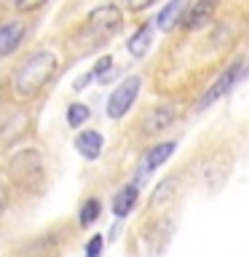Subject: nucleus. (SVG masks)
<instances>
[{
  "instance_id": "obj_1",
  "label": "nucleus",
  "mask_w": 249,
  "mask_h": 257,
  "mask_svg": "<svg viewBox=\"0 0 249 257\" xmlns=\"http://www.w3.org/2000/svg\"><path fill=\"white\" fill-rule=\"evenodd\" d=\"M54 72H56V56L51 51L30 54L14 75V91L24 99H32L46 88V83L54 78Z\"/></svg>"
},
{
  "instance_id": "obj_2",
  "label": "nucleus",
  "mask_w": 249,
  "mask_h": 257,
  "mask_svg": "<svg viewBox=\"0 0 249 257\" xmlns=\"http://www.w3.org/2000/svg\"><path fill=\"white\" fill-rule=\"evenodd\" d=\"M123 27V14L118 6H99L88 14V19L80 30V38L91 46H102L104 40H110L112 35H118Z\"/></svg>"
},
{
  "instance_id": "obj_3",
  "label": "nucleus",
  "mask_w": 249,
  "mask_h": 257,
  "mask_svg": "<svg viewBox=\"0 0 249 257\" xmlns=\"http://www.w3.org/2000/svg\"><path fill=\"white\" fill-rule=\"evenodd\" d=\"M8 174L11 180L19 185V188H38V182L43 180V161H40L38 150L35 148H27V150H19L11 156V164H8Z\"/></svg>"
},
{
  "instance_id": "obj_4",
  "label": "nucleus",
  "mask_w": 249,
  "mask_h": 257,
  "mask_svg": "<svg viewBox=\"0 0 249 257\" xmlns=\"http://www.w3.org/2000/svg\"><path fill=\"white\" fill-rule=\"evenodd\" d=\"M140 86H142L140 75H129V78L120 80V86H115V91H112L110 99H107V115L110 118H123L126 112L134 107L137 96H140Z\"/></svg>"
},
{
  "instance_id": "obj_5",
  "label": "nucleus",
  "mask_w": 249,
  "mask_h": 257,
  "mask_svg": "<svg viewBox=\"0 0 249 257\" xmlns=\"http://www.w3.org/2000/svg\"><path fill=\"white\" fill-rule=\"evenodd\" d=\"M241 70H244V62H241V59H236L233 64H228V67L222 70V75L217 78L214 83L206 88V94L198 99V107H201V110H206L209 104H214L217 99H222V96H225V94H228L233 86L238 83V78H241Z\"/></svg>"
},
{
  "instance_id": "obj_6",
  "label": "nucleus",
  "mask_w": 249,
  "mask_h": 257,
  "mask_svg": "<svg viewBox=\"0 0 249 257\" xmlns=\"http://www.w3.org/2000/svg\"><path fill=\"white\" fill-rule=\"evenodd\" d=\"M174 120V110L169 107V104H158V107H153L148 115L142 120V134L145 137H153V134H161L164 128L172 126Z\"/></svg>"
},
{
  "instance_id": "obj_7",
  "label": "nucleus",
  "mask_w": 249,
  "mask_h": 257,
  "mask_svg": "<svg viewBox=\"0 0 249 257\" xmlns=\"http://www.w3.org/2000/svg\"><path fill=\"white\" fill-rule=\"evenodd\" d=\"M185 8H188V0H169V3L158 11V16L153 19V24L161 32H169L174 24H180L185 19Z\"/></svg>"
},
{
  "instance_id": "obj_8",
  "label": "nucleus",
  "mask_w": 249,
  "mask_h": 257,
  "mask_svg": "<svg viewBox=\"0 0 249 257\" xmlns=\"http://www.w3.org/2000/svg\"><path fill=\"white\" fill-rule=\"evenodd\" d=\"M24 32H27V27H24V22H19V19L3 24V27H0V56L14 54L22 43Z\"/></svg>"
},
{
  "instance_id": "obj_9",
  "label": "nucleus",
  "mask_w": 249,
  "mask_h": 257,
  "mask_svg": "<svg viewBox=\"0 0 249 257\" xmlns=\"http://www.w3.org/2000/svg\"><path fill=\"white\" fill-rule=\"evenodd\" d=\"M214 11H217V0H198V3L185 14L182 22H185L188 30H198V27H204V24L212 22Z\"/></svg>"
},
{
  "instance_id": "obj_10",
  "label": "nucleus",
  "mask_w": 249,
  "mask_h": 257,
  "mask_svg": "<svg viewBox=\"0 0 249 257\" xmlns=\"http://www.w3.org/2000/svg\"><path fill=\"white\" fill-rule=\"evenodd\" d=\"M137 198H140V182L123 185V188L112 196V214H115V217H126L134 209Z\"/></svg>"
},
{
  "instance_id": "obj_11",
  "label": "nucleus",
  "mask_w": 249,
  "mask_h": 257,
  "mask_svg": "<svg viewBox=\"0 0 249 257\" xmlns=\"http://www.w3.org/2000/svg\"><path fill=\"white\" fill-rule=\"evenodd\" d=\"M75 148H78V153H80L83 158L94 161V158H99V153H102V148H104V140H102L99 132L88 128V132H80V134L75 137Z\"/></svg>"
},
{
  "instance_id": "obj_12",
  "label": "nucleus",
  "mask_w": 249,
  "mask_h": 257,
  "mask_svg": "<svg viewBox=\"0 0 249 257\" xmlns=\"http://www.w3.org/2000/svg\"><path fill=\"white\" fill-rule=\"evenodd\" d=\"M174 148H177V142H161V145H156V148H150L145 161H142V177H148L153 169H158L174 153Z\"/></svg>"
},
{
  "instance_id": "obj_13",
  "label": "nucleus",
  "mask_w": 249,
  "mask_h": 257,
  "mask_svg": "<svg viewBox=\"0 0 249 257\" xmlns=\"http://www.w3.org/2000/svg\"><path fill=\"white\" fill-rule=\"evenodd\" d=\"M153 27H156V24H142V27L137 30L132 38H129L126 48H129V54H132V56H137V59H140V56L148 54V48H150V43H153Z\"/></svg>"
},
{
  "instance_id": "obj_14",
  "label": "nucleus",
  "mask_w": 249,
  "mask_h": 257,
  "mask_svg": "<svg viewBox=\"0 0 249 257\" xmlns=\"http://www.w3.org/2000/svg\"><path fill=\"white\" fill-rule=\"evenodd\" d=\"M78 214H80V217H78L80 228H91V225L99 220V214H102V201H99V198H86Z\"/></svg>"
},
{
  "instance_id": "obj_15",
  "label": "nucleus",
  "mask_w": 249,
  "mask_h": 257,
  "mask_svg": "<svg viewBox=\"0 0 249 257\" xmlns=\"http://www.w3.org/2000/svg\"><path fill=\"white\" fill-rule=\"evenodd\" d=\"M174 188H177V180H174V177H169V180L161 182L158 188H156V196H153V209H156V206L161 209L164 204H169V201L174 198Z\"/></svg>"
},
{
  "instance_id": "obj_16",
  "label": "nucleus",
  "mask_w": 249,
  "mask_h": 257,
  "mask_svg": "<svg viewBox=\"0 0 249 257\" xmlns=\"http://www.w3.org/2000/svg\"><path fill=\"white\" fill-rule=\"evenodd\" d=\"M88 115H91V110H88L86 104H80V102H75V104H70V107H67V123L72 128L83 126L86 120H88Z\"/></svg>"
},
{
  "instance_id": "obj_17",
  "label": "nucleus",
  "mask_w": 249,
  "mask_h": 257,
  "mask_svg": "<svg viewBox=\"0 0 249 257\" xmlns=\"http://www.w3.org/2000/svg\"><path fill=\"white\" fill-rule=\"evenodd\" d=\"M46 0H14V6H16V11H22V14H27V11H35V8H40Z\"/></svg>"
},
{
  "instance_id": "obj_18",
  "label": "nucleus",
  "mask_w": 249,
  "mask_h": 257,
  "mask_svg": "<svg viewBox=\"0 0 249 257\" xmlns=\"http://www.w3.org/2000/svg\"><path fill=\"white\" fill-rule=\"evenodd\" d=\"M110 67H112V59H110V56H102V59H99V62L94 64V70L88 72V75H91V78H99L102 72H107Z\"/></svg>"
},
{
  "instance_id": "obj_19",
  "label": "nucleus",
  "mask_w": 249,
  "mask_h": 257,
  "mask_svg": "<svg viewBox=\"0 0 249 257\" xmlns=\"http://www.w3.org/2000/svg\"><path fill=\"white\" fill-rule=\"evenodd\" d=\"M99 252H102V236H94V238L86 244V254H88V257H96Z\"/></svg>"
},
{
  "instance_id": "obj_20",
  "label": "nucleus",
  "mask_w": 249,
  "mask_h": 257,
  "mask_svg": "<svg viewBox=\"0 0 249 257\" xmlns=\"http://www.w3.org/2000/svg\"><path fill=\"white\" fill-rule=\"evenodd\" d=\"M156 0H126V8H132V11H145V8H150Z\"/></svg>"
},
{
  "instance_id": "obj_21",
  "label": "nucleus",
  "mask_w": 249,
  "mask_h": 257,
  "mask_svg": "<svg viewBox=\"0 0 249 257\" xmlns=\"http://www.w3.org/2000/svg\"><path fill=\"white\" fill-rule=\"evenodd\" d=\"M6 206H8V196H6V190L0 188V214L6 212Z\"/></svg>"
}]
</instances>
